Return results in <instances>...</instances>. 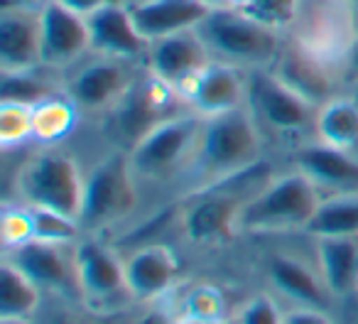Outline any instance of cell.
<instances>
[{
  "label": "cell",
  "mask_w": 358,
  "mask_h": 324,
  "mask_svg": "<svg viewBox=\"0 0 358 324\" xmlns=\"http://www.w3.org/2000/svg\"><path fill=\"white\" fill-rule=\"evenodd\" d=\"M91 35V52L99 57H113V59H135L148 57L150 42L140 35L135 25L133 10L120 3H108L86 17Z\"/></svg>",
  "instance_id": "obj_18"
},
{
  "label": "cell",
  "mask_w": 358,
  "mask_h": 324,
  "mask_svg": "<svg viewBox=\"0 0 358 324\" xmlns=\"http://www.w3.org/2000/svg\"><path fill=\"white\" fill-rule=\"evenodd\" d=\"M238 324H282L285 314L280 312L278 302H273L270 297H255L241 309Z\"/></svg>",
  "instance_id": "obj_35"
},
{
  "label": "cell",
  "mask_w": 358,
  "mask_h": 324,
  "mask_svg": "<svg viewBox=\"0 0 358 324\" xmlns=\"http://www.w3.org/2000/svg\"><path fill=\"white\" fill-rule=\"evenodd\" d=\"M322 204V195L302 172L273 180L243 206L238 231L248 234H282L307 229Z\"/></svg>",
  "instance_id": "obj_3"
},
{
  "label": "cell",
  "mask_w": 358,
  "mask_h": 324,
  "mask_svg": "<svg viewBox=\"0 0 358 324\" xmlns=\"http://www.w3.org/2000/svg\"><path fill=\"white\" fill-rule=\"evenodd\" d=\"M52 324H103L99 317H89V314H74V312H66L59 314L57 319H52Z\"/></svg>",
  "instance_id": "obj_40"
},
{
  "label": "cell",
  "mask_w": 358,
  "mask_h": 324,
  "mask_svg": "<svg viewBox=\"0 0 358 324\" xmlns=\"http://www.w3.org/2000/svg\"><path fill=\"white\" fill-rule=\"evenodd\" d=\"M32 138V108L20 104H0V145L15 148Z\"/></svg>",
  "instance_id": "obj_32"
},
{
  "label": "cell",
  "mask_w": 358,
  "mask_h": 324,
  "mask_svg": "<svg viewBox=\"0 0 358 324\" xmlns=\"http://www.w3.org/2000/svg\"><path fill=\"white\" fill-rule=\"evenodd\" d=\"M179 324H219V322H204V319L185 317V319H179Z\"/></svg>",
  "instance_id": "obj_43"
},
{
  "label": "cell",
  "mask_w": 358,
  "mask_h": 324,
  "mask_svg": "<svg viewBox=\"0 0 358 324\" xmlns=\"http://www.w3.org/2000/svg\"><path fill=\"white\" fill-rule=\"evenodd\" d=\"M40 285L3 258L0 263V319H30L40 307Z\"/></svg>",
  "instance_id": "obj_25"
},
{
  "label": "cell",
  "mask_w": 358,
  "mask_h": 324,
  "mask_svg": "<svg viewBox=\"0 0 358 324\" xmlns=\"http://www.w3.org/2000/svg\"><path fill=\"white\" fill-rule=\"evenodd\" d=\"M219 324H238V319H231V322H219Z\"/></svg>",
  "instance_id": "obj_46"
},
{
  "label": "cell",
  "mask_w": 358,
  "mask_h": 324,
  "mask_svg": "<svg viewBox=\"0 0 358 324\" xmlns=\"http://www.w3.org/2000/svg\"><path fill=\"white\" fill-rule=\"evenodd\" d=\"M260 130L248 106L226 111L219 115H204L199 143L192 160L194 190L219 185L258 165Z\"/></svg>",
  "instance_id": "obj_1"
},
{
  "label": "cell",
  "mask_w": 358,
  "mask_h": 324,
  "mask_svg": "<svg viewBox=\"0 0 358 324\" xmlns=\"http://www.w3.org/2000/svg\"><path fill=\"white\" fill-rule=\"evenodd\" d=\"M30 219H32V236L37 241H50V244H71L79 236L81 224L79 219L57 214L50 209H40V206H30Z\"/></svg>",
  "instance_id": "obj_30"
},
{
  "label": "cell",
  "mask_w": 358,
  "mask_h": 324,
  "mask_svg": "<svg viewBox=\"0 0 358 324\" xmlns=\"http://www.w3.org/2000/svg\"><path fill=\"white\" fill-rule=\"evenodd\" d=\"M57 89L50 81L40 79L35 69L30 71H3V84H0V101L3 104H20V106H35L55 99Z\"/></svg>",
  "instance_id": "obj_29"
},
{
  "label": "cell",
  "mask_w": 358,
  "mask_h": 324,
  "mask_svg": "<svg viewBox=\"0 0 358 324\" xmlns=\"http://www.w3.org/2000/svg\"><path fill=\"white\" fill-rule=\"evenodd\" d=\"M79 293L94 307H106L120 295H130L125 263L99 241H84L74 248Z\"/></svg>",
  "instance_id": "obj_14"
},
{
  "label": "cell",
  "mask_w": 358,
  "mask_h": 324,
  "mask_svg": "<svg viewBox=\"0 0 358 324\" xmlns=\"http://www.w3.org/2000/svg\"><path fill=\"white\" fill-rule=\"evenodd\" d=\"M270 278H273V283L287 297L297 300L304 307H314V309L327 307L329 302L327 283H324L322 273L314 275V270L304 260L292 258V255H278L270 263Z\"/></svg>",
  "instance_id": "obj_24"
},
{
  "label": "cell",
  "mask_w": 358,
  "mask_h": 324,
  "mask_svg": "<svg viewBox=\"0 0 358 324\" xmlns=\"http://www.w3.org/2000/svg\"><path fill=\"white\" fill-rule=\"evenodd\" d=\"M319 273L331 295L358 290V236L317 239Z\"/></svg>",
  "instance_id": "obj_23"
},
{
  "label": "cell",
  "mask_w": 358,
  "mask_h": 324,
  "mask_svg": "<svg viewBox=\"0 0 358 324\" xmlns=\"http://www.w3.org/2000/svg\"><path fill=\"white\" fill-rule=\"evenodd\" d=\"M204 3L209 8H214V10L216 8H234L236 6V0H204Z\"/></svg>",
  "instance_id": "obj_42"
},
{
  "label": "cell",
  "mask_w": 358,
  "mask_h": 324,
  "mask_svg": "<svg viewBox=\"0 0 358 324\" xmlns=\"http://www.w3.org/2000/svg\"><path fill=\"white\" fill-rule=\"evenodd\" d=\"M179 263L167 246H145L125 260L128 290L135 300H157L174 285Z\"/></svg>",
  "instance_id": "obj_21"
},
{
  "label": "cell",
  "mask_w": 358,
  "mask_h": 324,
  "mask_svg": "<svg viewBox=\"0 0 358 324\" xmlns=\"http://www.w3.org/2000/svg\"><path fill=\"white\" fill-rule=\"evenodd\" d=\"M179 99H185V96L179 94L174 86L150 74V79L133 84V89L115 106V123H118L120 133L128 135L130 143L135 145L157 123L177 115L174 104Z\"/></svg>",
  "instance_id": "obj_11"
},
{
  "label": "cell",
  "mask_w": 358,
  "mask_h": 324,
  "mask_svg": "<svg viewBox=\"0 0 358 324\" xmlns=\"http://www.w3.org/2000/svg\"><path fill=\"white\" fill-rule=\"evenodd\" d=\"M76 113L79 108L74 106V101L66 99H55L45 101V104L32 108V138L42 140V143H55L62 140L76 123Z\"/></svg>",
  "instance_id": "obj_28"
},
{
  "label": "cell",
  "mask_w": 358,
  "mask_h": 324,
  "mask_svg": "<svg viewBox=\"0 0 358 324\" xmlns=\"http://www.w3.org/2000/svg\"><path fill=\"white\" fill-rule=\"evenodd\" d=\"M185 101L199 115H219L248 106V76L229 62H211L182 89Z\"/></svg>",
  "instance_id": "obj_13"
},
{
  "label": "cell",
  "mask_w": 358,
  "mask_h": 324,
  "mask_svg": "<svg viewBox=\"0 0 358 324\" xmlns=\"http://www.w3.org/2000/svg\"><path fill=\"white\" fill-rule=\"evenodd\" d=\"M234 8L248 13L250 17L275 30H289L297 15L299 0H236Z\"/></svg>",
  "instance_id": "obj_31"
},
{
  "label": "cell",
  "mask_w": 358,
  "mask_h": 324,
  "mask_svg": "<svg viewBox=\"0 0 358 324\" xmlns=\"http://www.w3.org/2000/svg\"><path fill=\"white\" fill-rule=\"evenodd\" d=\"M343 71L353 79H358V37L353 40V45L348 47L346 59H343Z\"/></svg>",
  "instance_id": "obj_41"
},
{
  "label": "cell",
  "mask_w": 358,
  "mask_h": 324,
  "mask_svg": "<svg viewBox=\"0 0 358 324\" xmlns=\"http://www.w3.org/2000/svg\"><path fill=\"white\" fill-rule=\"evenodd\" d=\"M133 74L125 59L99 57L81 66L66 81V96L74 101L79 111L99 113L106 108H115L123 101V96L133 89Z\"/></svg>",
  "instance_id": "obj_10"
},
{
  "label": "cell",
  "mask_w": 358,
  "mask_h": 324,
  "mask_svg": "<svg viewBox=\"0 0 358 324\" xmlns=\"http://www.w3.org/2000/svg\"><path fill=\"white\" fill-rule=\"evenodd\" d=\"M42 64L40 13H0V71H30Z\"/></svg>",
  "instance_id": "obj_20"
},
{
  "label": "cell",
  "mask_w": 358,
  "mask_h": 324,
  "mask_svg": "<svg viewBox=\"0 0 358 324\" xmlns=\"http://www.w3.org/2000/svg\"><path fill=\"white\" fill-rule=\"evenodd\" d=\"M201 120L199 113H177L155 125L130 150V165L135 177L143 180H167L179 170L192 165L199 143Z\"/></svg>",
  "instance_id": "obj_6"
},
{
  "label": "cell",
  "mask_w": 358,
  "mask_h": 324,
  "mask_svg": "<svg viewBox=\"0 0 358 324\" xmlns=\"http://www.w3.org/2000/svg\"><path fill=\"white\" fill-rule=\"evenodd\" d=\"M314 133L334 148H353L358 143V106L348 99H329L319 106Z\"/></svg>",
  "instance_id": "obj_26"
},
{
  "label": "cell",
  "mask_w": 358,
  "mask_h": 324,
  "mask_svg": "<svg viewBox=\"0 0 358 324\" xmlns=\"http://www.w3.org/2000/svg\"><path fill=\"white\" fill-rule=\"evenodd\" d=\"M52 0H0V13L25 10V13H42Z\"/></svg>",
  "instance_id": "obj_37"
},
{
  "label": "cell",
  "mask_w": 358,
  "mask_h": 324,
  "mask_svg": "<svg viewBox=\"0 0 358 324\" xmlns=\"http://www.w3.org/2000/svg\"><path fill=\"white\" fill-rule=\"evenodd\" d=\"M221 302L219 290L214 288H194L185 300V317L204 319V322H221Z\"/></svg>",
  "instance_id": "obj_33"
},
{
  "label": "cell",
  "mask_w": 358,
  "mask_h": 324,
  "mask_svg": "<svg viewBox=\"0 0 358 324\" xmlns=\"http://www.w3.org/2000/svg\"><path fill=\"white\" fill-rule=\"evenodd\" d=\"M294 167L304 177H309L319 195L324 192H329V197L358 195V160H353L348 150L317 140V143L302 145L294 153Z\"/></svg>",
  "instance_id": "obj_16"
},
{
  "label": "cell",
  "mask_w": 358,
  "mask_h": 324,
  "mask_svg": "<svg viewBox=\"0 0 358 324\" xmlns=\"http://www.w3.org/2000/svg\"><path fill=\"white\" fill-rule=\"evenodd\" d=\"M211 50L196 30L177 32V35L162 37V40L150 42L148 50V66L150 74L167 81L169 86L182 94L187 84L199 74L211 62Z\"/></svg>",
  "instance_id": "obj_12"
},
{
  "label": "cell",
  "mask_w": 358,
  "mask_h": 324,
  "mask_svg": "<svg viewBox=\"0 0 358 324\" xmlns=\"http://www.w3.org/2000/svg\"><path fill=\"white\" fill-rule=\"evenodd\" d=\"M275 74L292 86L297 94H302L314 106H322L334 94V76L331 66L319 62L309 52L299 50L297 45L282 47L278 62H275Z\"/></svg>",
  "instance_id": "obj_22"
},
{
  "label": "cell",
  "mask_w": 358,
  "mask_h": 324,
  "mask_svg": "<svg viewBox=\"0 0 358 324\" xmlns=\"http://www.w3.org/2000/svg\"><path fill=\"white\" fill-rule=\"evenodd\" d=\"M86 177L64 153H42L32 157L17 177V190L25 204L79 219L84 204Z\"/></svg>",
  "instance_id": "obj_7"
},
{
  "label": "cell",
  "mask_w": 358,
  "mask_h": 324,
  "mask_svg": "<svg viewBox=\"0 0 358 324\" xmlns=\"http://www.w3.org/2000/svg\"><path fill=\"white\" fill-rule=\"evenodd\" d=\"M135 324H179V319L172 317L167 309H150Z\"/></svg>",
  "instance_id": "obj_39"
},
{
  "label": "cell",
  "mask_w": 358,
  "mask_h": 324,
  "mask_svg": "<svg viewBox=\"0 0 358 324\" xmlns=\"http://www.w3.org/2000/svg\"><path fill=\"white\" fill-rule=\"evenodd\" d=\"M42 25V64L45 66H69L79 62L91 50L89 22L84 15H76L69 8L52 0L40 13Z\"/></svg>",
  "instance_id": "obj_17"
},
{
  "label": "cell",
  "mask_w": 358,
  "mask_h": 324,
  "mask_svg": "<svg viewBox=\"0 0 358 324\" xmlns=\"http://www.w3.org/2000/svg\"><path fill=\"white\" fill-rule=\"evenodd\" d=\"M282 324H334L322 309H314V307H299L292 309V312L285 314Z\"/></svg>",
  "instance_id": "obj_36"
},
{
  "label": "cell",
  "mask_w": 358,
  "mask_h": 324,
  "mask_svg": "<svg viewBox=\"0 0 358 324\" xmlns=\"http://www.w3.org/2000/svg\"><path fill=\"white\" fill-rule=\"evenodd\" d=\"M248 108L255 120H263L280 135H294L314 130L319 106L285 84L275 71L255 69L248 76Z\"/></svg>",
  "instance_id": "obj_9"
},
{
  "label": "cell",
  "mask_w": 358,
  "mask_h": 324,
  "mask_svg": "<svg viewBox=\"0 0 358 324\" xmlns=\"http://www.w3.org/2000/svg\"><path fill=\"white\" fill-rule=\"evenodd\" d=\"M353 324H358V319H356V322H353Z\"/></svg>",
  "instance_id": "obj_47"
},
{
  "label": "cell",
  "mask_w": 358,
  "mask_h": 324,
  "mask_svg": "<svg viewBox=\"0 0 358 324\" xmlns=\"http://www.w3.org/2000/svg\"><path fill=\"white\" fill-rule=\"evenodd\" d=\"M353 13H356V27H358V0H353Z\"/></svg>",
  "instance_id": "obj_45"
},
{
  "label": "cell",
  "mask_w": 358,
  "mask_h": 324,
  "mask_svg": "<svg viewBox=\"0 0 358 324\" xmlns=\"http://www.w3.org/2000/svg\"><path fill=\"white\" fill-rule=\"evenodd\" d=\"M32 219L27 206H15V209L3 211V244L6 248H15L20 244L32 241Z\"/></svg>",
  "instance_id": "obj_34"
},
{
  "label": "cell",
  "mask_w": 358,
  "mask_h": 324,
  "mask_svg": "<svg viewBox=\"0 0 358 324\" xmlns=\"http://www.w3.org/2000/svg\"><path fill=\"white\" fill-rule=\"evenodd\" d=\"M0 324H30V319H0Z\"/></svg>",
  "instance_id": "obj_44"
},
{
  "label": "cell",
  "mask_w": 358,
  "mask_h": 324,
  "mask_svg": "<svg viewBox=\"0 0 358 324\" xmlns=\"http://www.w3.org/2000/svg\"><path fill=\"white\" fill-rule=\"evenodd\" d=\"M304 231L312 234L314 239L358 236V195H338L322 199L317 214L312 216Z\"/></svg>",
  "instance_id": "obj_27"
},
{
  "label": "cell",
  "mask_w": 358,
  "mask_h": 324,
  "mask_svg": "<svg viewBox=\"0 0 358 324\" xmlns=\"http://www.w3.org/2000/svg\"><path fill=\"white\" fill-rule=\"evenodd\" d=\"M258 167L260 162L231 180L192 192L189 204L182 214L187 239L194 244H219L234 236V231H238L243 206L258 195L253 190H260L253 185V175Z\"/></svg>",
  "instance_id": "obj_4"
},
{
  "label": "cell",
  "mask_w": 358,
  "mask_h": 324,
  "mask_svg": "<svg viewBox=\"0 0 358 324\" xmlns=\"http://www.w3.org/2000/svg\"><path fill=\"white\" fill-rule=\"evenodd\" d=\"M140 35L148 42L196 30L214 8L204 0H138L130 6Z\"/></svg>",
  "instance_id": "obj_19"
},
{
  "label": "cell",
  "mask_w": 358,
  "mask_h": 324,
  "mask_svg": "<svg viewBox=\"0 0 358 324\" xmlns=\"http://www.w3.org/2000/svg\"><path fill=\"white\" fill-rule=\"evenodd\" d=\"M59 6L69 8L71 13H76V15H84L89 17L91 13H96L99 8L108 6V3H113V0H57Z\"/></svg>",
  "instance_id": "obj_38"
},
{
  "label": "cell",
  "mask_w": 358,
  "mask_h": 324,
  "mask_svg": "<svg viewBox=\"0 0 358 324\" xmlns=\"http://www.w3.org/2000/svg\"><path fill=\"white\" fill-rule=\"evenodd\" d=\"M138 204L135 192V172L128 155H110L86 175L84 204H81L79 224L81 231H96L120 221Z\"/></svg>",
  "instance_id": "obj_8"
},
{
  "label": "cell",
  "mask_w": 358,
  "mask_h": 324,
  "mask_svg": "<svg viewBox=\"0 0 358 324\" xmlns=\"http://www.w3.org/2000/svg\"><path fill=\"white\" fill-rule=\"evenodd\" d=\"M66 244H50V241H27L15 248H8L3 258L20 268L32 283L42 290L57 293H79L74 255L64 253Z\"/></svg>",
  "instance_id": "obj_15"
},
{
  "label": "cell",
  "mask_w": 358,
  "mask_h": 324,
  "mask_svg": "<svg viewBox=\"0 0 358 324\" xmlns=\"http://www.w3.org/2000/svg\"><path fill=\"white\" fill-rule=\"evenodd\" d=\"M201 40L219 57V62H229L236 66H253L265 69L275 64L282 52V40L275 27L250 17L238 8H216L204 22L196 27Z\"/></svg>",
  "instance_id": "obj_2"
},
{
  "label": "cell",
  "mask_w": 358,
  "mask_h": 324,
  "mask_svg": "<svg viewBox=\"0 0 358 324\" xmlns=\"http://www.w3.org/2000/svg\"><path fill=\"white\" fill-rule=\"evenodd\" d=\"M289 30L292 45L309 52L331 69H343L348 47L358 37L353 0H299Z\"/></svg>",
  "instance_id": "obj_5"
}]
</instances>
